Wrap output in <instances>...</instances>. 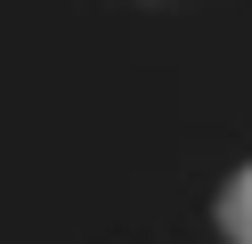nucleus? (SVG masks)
Returning a JSON list of instances; mask_svg holds the SVG:
<instances>
[{
    "instance_id": "f257e3e1",
    "label": "nucleus",
    "mask_w": 252,
    "mask_h": 244,
    "mask_svg": "<svg viewBox=\"0 0 252 244\" xmlns=\"http://www.w3.org/2000/svg\"><path fill=\"white\" fill-rule=\"evenodd\" d=\"M220 236H228V244H252V163L220 187Z\"/></svg>"
}]
</instances>
